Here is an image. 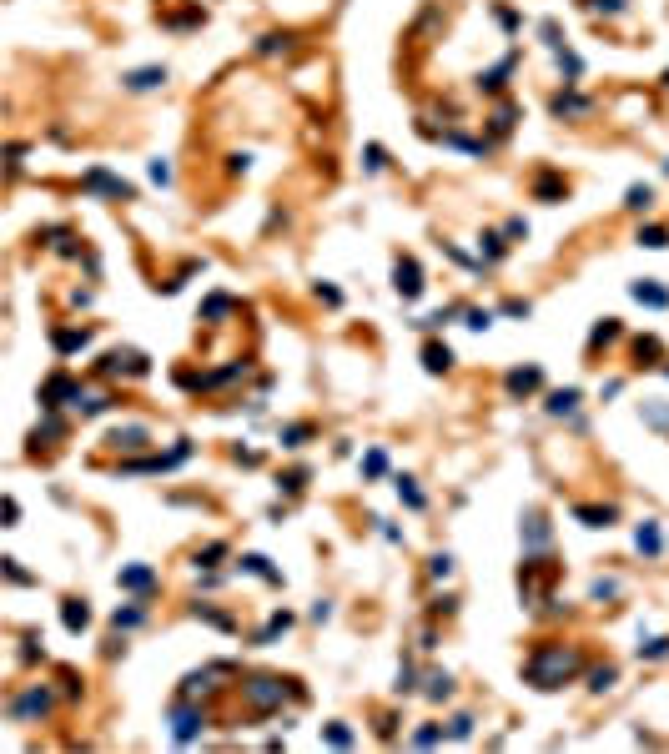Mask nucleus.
<instances>
[{"label":"nucleus","mask_w":669,"mask_h":754,"mask_svg":"<svg viewBox=\"0 0 669 754\" xmlns=\"http://www.w3.org/2000/svg\"><path fill=\"white\" fill-rule=\"evenodd\" d=\"M201 724H206V714H201V709L177 704V714H172V739H177V744H192V739L201 734Z\"/></svg>","instance_id":"0eeeda50"},{"label":"nucleus","mask_w":669,"mask_h":754,"mask_svg":"<svg viewBox=\"0 0 669 754\" xmlns=\"http://www.w3.org/2000/svg\"><path fill=\"white\" fill-rule=\"evenodd\" d=\"M478 247H483V257H488V262H498V257H504V237H498V231H488V237H483Z\"/></svg>","instance_id":"c85d7f7f"},{"label":"nucleus","mask_w":669,"mask_h":754,"mask_svg":"<svg viewBox=\"0 0 669 754\" xmlns=\"http://www.w3.org/2000/svg\"><path fill=\"white\" fill-rule=\"evenodd\" d=\"M227 312H232V297H227V292L206 297V317H227Z\"/></svg>","instance_id":"c756f323"},{"label":"nucleus","mask_w":669,"mask_h":754,"mask_svg":"<svg viewBox=\"0 0 669 754\" xmlns=\"http://www.w3.org/2000/svg\"><path fill=\"white\" fill-rule=\"evenodd\" d=\"M61 619H66V628H71V633H81V628L91 623V609H86L81 599H66V604H61Z\"/></svg>","instance_id":"4468645a"},{"label":"nucleus","mask_w":669,"mask_h":754,"mask_svg":"<svg viewBox=\"0 0 669 754\" xmlns=\"http://www.w3.org/2000/svg\"><path fill=\"white\" fill-rule=\"evenodd\" d=\"M302 483H307V473H302V468H297V473H287V478H282V488H287V493H297V488H302Z\"/></svg>","instance_id":"c03bdc74"},{"label":"nucleus","mask_w":669,"mask_h":754,"mask_svg":"<svg viewBox=\"0 0 669 754\" xmlns=\"http://www.w3.org/2000/svg\"><path fill=\"white\" fill-rule=\"evenodd\" d=\"M533 192H538V201H548V196H559L564 187H559V177H538V187H533Z\"/></svg>","instance_id":"f704fd0d"},{"label":"nucleus","mask_w":669,"mask_h":754,"mask_svg":"<svg viewBox=\"0 0 669 754\" xmlns=\"http://www.w3.org/2000/svg\"><path fill=\"white\" fill-rule=\"evenodd\" d=\"M136 623H146V609L136 604V609H116V628H136Z\"/></svg>","instance_id":"a878e982"},{"label":"nucleus","mask_w":669,"mask_h":754,"mask_svg":"<svg viewBox=\"0 0 669 754\" xmlns=\"http://www.w3.org/2000/svg\"><path fill=\"white\" fill-rule=\"evenodd\" d=\"M509 71H514V55H504V61H498L493 71H483V76H478V91H504Z\"/></svg>","instance_id":"9b49d317"},{"label":"nucleus","mask_w":669,"mask_h":754,"mask_svg":"<svg viewBox=\"0 0 669 754\" xmlns=\"http://www.w3.org/2000/svg\"><path fill=\"white\" fill-rule=\"evenodd\" d=\"M468 734H473V719L458 714V719H453V739H468Z\"/></svg>","instance_id":"37998d69"},{"label":"nucleus","mask_w":669,"mask_h":754,"mask_svg":"<svg viewBox=\"0 0 669 754\" xmlns=\"http://www.w3.org/2000/svg\"><path fill=\"white\" fill-rule=\"evenodd\" d=\"M579 408V387H564V392H548V413L559 418V413H574Z\"/></svg>","instance_id":"dca6fc26"},{"label":"nucleus","mask_w":669,"mask_h":754,"mask_svg":"<svg viewBox=\"0 0 669 754\" xmlns=\"http://www.w3.org/2000/svg\"><path fill=\"white\" fill-rule=\"evenodd\" d=\"M91 342V332L81 327V332H71V327H61V332H55V353H76V347H86Z\"/></svg>","instance_id":"a211bd4d"},{"label":"nucleus","mask_w":669,"mask_h":754,"mask_svg":"<svg viewBox=\"0 0 669 754\" xmlns=\"http://www.w3.org/2000/svg\"><path fill=\"white\" fill-rule=\"evenodd\" d=\"M574 518H584L589 528H609V523H614L619 513H614V508H574Z\"/></svg>","instance_id":"f3484780"},{"label":"nucleus","mask_w":669,"mask_h":754,"mask_svg":"<svg viewBox=\"0 0 669 754\" xmlns=\"http://www.w3.org/2000/svg\"><path fill=\"white\" fill-rule=\"evenodd\" d=\"M584 111H589V101L574 96V91H559V96H553V116H584Z\"/></svg>","instance_id":"2eb2a0df"},{"label":"nucleus","mask_w":669,"mask_h":754,"mask_svg":"<svg viewBox=\"0 0 669 754\" xmlns=\"http://www.w3.org/2000/svg\"><path fill=\"white\" fill-rule=\"evenodd\" d=\"M221 553H227V548H221V543H211V548H206V553H197V563H216V558H221Z\"/></svg>","instance_id":"de8ad7c7"},{"label":"nucleus","mask_w":669,"mask_h":754,"mask_svg":"<svg viewBox=\"0 0 669 754\" xmlns=\"http://www.w3.org/2000/svg\"><path fill=\"white\" fill-rule=\"evenodd\" d=\"M116 578H121V589H136V594H146V589L156 584V573H151V568H141V563H136V568H121Z\"/></svg>","instance_id":"f8f14e48"},{"label":"nucleus","mask_w":669,"mask_h":754,"mask_svg":"<svg viewBox=\"0 0 669 754\" xmlns=\"http://www.w3.org/2000/svg\"><path fill=\"white\" fill-rule=\"evenodd\" d=\"M363 468H367V473H382V468H387V458H382V453H367Z\"/></svg>","instance_id":"a18cd8bd"},{"label":"nucleus","mask_w":669,"mask_h":754,"mask_svg":"<svg viewBox=\"0 0 669 754\" xmlns=\"http://www.w3.org/2000/svg\"><path fill=\"white\" fill-rule=\"evenodd\" d=\"M307 433H312V428H302V423H297V428H287V433H282V448H302V443H307Z\"/></svg>","instance_id":"c9c22d12"},{"label":"nucleus","mask_w":669,"mask_h":754,"mask_svg":"<svg viewBox=\"0 0 669 754\" xmlns=\"http://www.w3.org/2000/svg\"><path fill=\"white\" fill-rule=\"evenodd\" d=\"M428 573H433V578H448V573H453V553H433Z\"/></svg>","instance_id":"7c9ffc66"},{"label":"nucleus","mask_w":669,"mask_h":754,"mask_svg":"<svg viewBox=\"0 0 669 754\" xmlns=\"http://www.w3.org/2000/svg\"><path fill=\"white\" fill-rule=\"evenodd\" d=\"M111 443H116V448H146V428H116Z\"/></svg>","instance_id":"aec40b11"},{"label":"nucleus","mask_w":669,"mask_h":754,"mask_svg":"<svg viewBox=\"0 0 669 754\" xmlns=\"http://www.w3.org/2000/svg\"><path fill=\"white\" fill-rule=\"evenodd\" d=\"M538 382H543V372H538V367H519V372H509V392H514V397L533 392Z\"/></svg>","instance_id":"ddd939ff"},{"label":"nucleus","mask_w":669,"mask_h":754,"mask_svg":"<svg viewBox=\"0 0 669 754\" xmlns=\"http://www.w3.org/2000/svg\"><path fill=\"white\" fill-rule=\"evenodd\" d=\"M639 247L664 252V247H669V231H664V226H639Z\"/></svg>","instance_id":"6ab92c4d"},{"label":"nucleus","mask_w":669,"mask_h":754,"mask_svg":"<svg viewBox=\"0 0 669 754\" xmlns=\"http://www.w3.org/2000/svg\"><path fill=\"white\" fill-rule=\"evenodd\" d=\"M509 126H514V106H498L493 111V136H509Z\"/></svg>","instance_id":"bb28decb"},{"label":"nucleus","mask_w":669,"mask_h":754,"mask_svg":"<svg viewBox=\"0 0 669 754\" xmlns=\"http://www.w3.org/2000/svg\"><path fill=\"white\" fill-rule=\"evenodd\" d=\"M463 317H468L473 332H488V327H493V312H483V307H473V312H463Z\"/></svg>","instance_id":"473e14b6"},{"label":"nucleus","mask_w":669,"mask_h":754,"mask_svg":"<svg viewBox=\"0 0 669 754\" xmlns=\"http://www.w3.org/2000/svg\"><path fill=\"white\" fill-rule=\"evenodd\" d=\"M614 679H619V669H614V664H604V669H594V674H589V689H594V694H604V689H614Z\"/></svg>","instance_id":"4be33fe9"},{"label":"nucleus","mask_w":669,"mask_h":754,"mask_svg":"<svg viewBox=\"0 0 669 754\" xmlns=\"http://www.w3.org/2000/svg\"><path fill=\"white\" fill-rule=\"evenodd\" d=\"M6 568H11V578H16V584H31V573H26V568H21L16 558H6Z\"/></svg>","instance_id":"49530a36"},{"label":"nucleus","mask_w":669,"mask_h":754,"mask_svg":"<svg viewBox=\"0 0 669 754\" xmlns=\"http://www.w3.org/2000/svg\"><path fill=\"white\" fill-rule=\"evenodd\" d=\"M101 367H106L111 377H146V372H151V362L136 353V347H121V353H111Z\"/></svg>","instance_id":"39448f33"},{"label":"nucleus","mask_w":669,"mask_h":754,"mask_svg":"<svg viewBox=\"0 0 669 754\" xmlns=\"http://www.w3.org/2000/svg\"><path fill=\"white\" fill-rule=\"evenodd\" d=\"M161 81H166V66H141V71H126V76H121L126 91H156Z\"/></svg>","instance_id":"6e6552de"},{"label":"nucleus","mask_w":669,"mask_h":754,"mask_svg":"<svg viewBox=\"0 0 669 754\" xmlns=\"http://www.w3.org/2000/svg\"><path fill=\"white\" fill-rule=\"evenodd\" d=\"M524 674H529V684H533V689H559L564 679H574V674H579V654H574V649H564V644H538V649L529 654Z\"/></svg>","instance_id":"f257e3e1"},{"label":"nucleus","mask_w":669,"mask_h":754,"mask_svg":"<svg viewBox=\"0 0 669 754\" xmlns=\"http://www.w3.org/2000/svg\"><path fill=\"white\" fill-rule=\"evenodd\" d=\"M393 287H398V297L403 302H413V297H423V267L413 262V257H398V267H393Z\"/></svg>","instance_id":"20e7f679"},{"label":"nucleus","mask_w":669,"mask_h":754,"mask_svg":"<svg viewBox=\"0 0 669 754\" xmlns=\"http://www.w3.org/2000/svg\"><path fill=\"white\" fill-rule=\"evenodd\" d=\"M649 201H654V187H629V192H624V206H629V211H649Z\"/></svg>","instance_id":"412c9836"},{"label":"nucleus","mask_w":669,"mask_h":754,"mask_svg":"<svg viewBox=\"0 0 669 754\" xmlns=\"http://www.w3.org/2000/svg\"><path fill=\"white\" fill-rule=\"evenodd\" d=\"M423 367H428V372H448V367H453V353H448L443 342H428V347H423Z\"/></svg>","instance_id":"9d476101"},{"label":"nucleus","mask_w":669,"mask_h":754,"mask_svg":"<svg viewBox=\"0 0 669 754\" xmlns=\"http://www.w3.org/2000/svg\"><path fill=\"white\" fill-rule=\"evenodd\" d=\"M287 623H292V614H272V623H267V628L257 633V644H272V639H277V633H282Z\"/></svg>","instance_id":"b1692460"},{"label":"nucleus","mask_w":669,"mask_h":754,"mask_svg":"<svg viewBox=\"0 0 669 754\" xmlns=\"http://www.w3.org/2000/svg\"><path fill=\"white\" fill-rule=\"evenodd\" d=\"M614 594H619L614 578H599V584H594V599H614Z\"/></svg>","instance_id":"ea45409f"},{"label":"nucleus","mask_w":669,"mask_h":754,"mask_svg":"<svg viewBox=\"0 0 669 754\" xmlns=\"http://www.w3.org/2000/svg\"><path fill=\"white\" fill-rule=\"evenodd\" d=\"M393 689H398V694H408V689H413V664H403V669H398V684H393Z\"/></svg>","instance_id":"79ce46f5"},{"label":"nucleus","mask_w":669,"mask_h":754,"mask_svg":"<svg viewBox=\"0 0 669 754\" xmlns=\"http://www.w3.org/2000/svg\"><path fill=\"white\" fill-rule=\"evenodd\" d=\"M81 187H86L91 196H116V201H131V196H136V192H131V187L121 182V177H111L106 166H91L86 177H81Z\"/></svg>","instance_id":"f03ea898"},{"label":"nucleus","mask_w":669,"mask_h":754,"mask_svg":"<svg viewBox=\"0 0 669 754\" xmlns=\"http://www.w3.org/2000/svg\"><path fill=\"white\" fill-rule=\"evenodd\" d=\"M664 372H669V367H664Z\"/></svg>","instance_id":"8fccbe9b"},{"label":"nucleus","mask_w":669,"mask_h":754,"mask_svg":"<svg viewBox=\"0 0 669 754\" xmlns=\"http://www.w3.org/2000/svg\"><path fill=\"white\" fill-rule=\"evenodd\" d=\"M287 694H292V689H287V679H272V674H257V679L247 684V699H252L257 709H277V704L287 699Z\"/></svg>","instance_id":"7ed1b4c3"},{"label":"nucleus","mask_w":669,"mask_h":754,"mask_svg":"<svg viewBox=\"0 0 669 754\" xmlns=\"http://www.w3.org/2000/svg\"><path fill=\"white\" fill-rule=\"evenodd\" d=\"M151 182H156V187L172 182V161H166V156H156V161H151Z\"/></svg>","instance_id":"2f4dec72"},{"label":"nucleus","mask_w":669,"mask_h":754,"mask_svg":"<svg viewBox=\"0 0 669 754\" xmlns=\"http://www.w3.org/2000/svg\"><path fill=\"white\" fill-rule=\"evenodd\" d=\"M639 659H669V639H649V644H639Z\"/></svg>","instance_id":"cd10ccee"},{"label":"nucleus","mask_w":669,"mask_h":754,"mask_svg":"<svg viewBox=\"0 0 669 754\" xmlns=\"http://www.w3.org/2000/svg\"><path fill=\"white\" fill-rule=\"evenodd\" d=\"M428 694H433V699H448V694H453V679H448V674H428Z\"/></svg>","instance_id":"393cba45"},{"label":"nucleus","mask_w":669,"mask_h":754,"mask_svg":"<svg viewBox=\"0 0 669 754\" xmlns=\"http://www.w3.org/2000/svg\"><path fill=\"white\" fill-rule=\"evenodd\" d=\"M50 709V689L45 684H31L21 699H11V719H35V714H45Z\"/></svg>","instance_id":"423d86ee"},{"label":"nucleus","mask_w":669,"mask_h":754,"mask_svg":"<svg viewBox=\"0 0 669 754\" xmlns=\"http://www.w3.org/2000/svg\"><path fill=\"white\" fill-rule=\"evenodd\" d=\"M287 40H292V35H262L257 50H267V55H272V50H287Z\"/></svg>","instance_id":"58836bf2"},{"label":"nucleus","mask_w":669,"mask_h":754,"mask_svg":"<svg viewBox=\"0 0 669 754\" xmlns=\"http://www.w3.org/2000/svg\"><path fill=\"white\" fill-rule=\"evenodd\" d=\"M664 86H669V71H664Z\"/></svg>","instance_id":"09e8293b"},{"label":"nucleus","mask_w":669,"mask_h":754,"mask_svg":"<svg viewBox=\"0 0 669 754\" xmlns=\"http://www.w3.org/2000/svg\"><path fill=\"white\" fill-rule=\"evenodd\" d=\"M398 493L408 498V508H423V493L413 488V478H398Z\"/></svg>","instance_id":"e433bc0d"},{"label":"nucleus","mask_w":669,"mask_h":754,"mask_svg":"<svg viewBox=\"0 0 669 754\" xmlns=\"http://www.w3.org/2000/svg\"><path fill=\"white\" fill-rule=\"evenodd\" d=\"M634 543H639V553H659V528H654V523H639Z\"/></svg>","instance_id":"5701e85b"},{"label":"nucleus","mask_w":669,"mask_h":754,"mask_svg":"<svg viewBox=\"0 0 669 754\" xmlns=\"http://www.w3.org/2000/svg\"><path fill=\"white\" fill-rule=\"evenodd\" d=\"M363 156H367V161H363V166H367V171H382V161H387V151H382V146H367V151H363Z\"/></svg>","instance_id":"4c0bfd02"},{"label":"nucleus","mask_w":669,"mask_h":754,"mask_svg":"<svg viewBox=\"0 0 669 754\" xmlns=\"http://www.w3.org/2000/svg\"><path fill=\"white\" fill-rule=\"evenodd\" d=\"M629 0H589V11H604V16H624Z\"/></svg>","instance_id":"72a5a7b5"},{"label":"nucleus","mask_w":669,"mask_h":754,"mask_svg":"<svg viewBox=\"0 0 669 754\" xmlns=\"http://www.w3.org/2000/svg\"><path fill=\"white\" fill-rule=\"evenodd\" d=\"M327 744H353V734L343 724H327Z\"/></svg>","instance_id":"a19ab883"},{"label":"nucleus","mask_w":669,"mask_h":754,"mask_svg":"<svg viewBox=\"0 0 669 754\" xmlns=\"http://www.w3.org/2000/svg\"><path fill=\"white\" fill-rule=\"evenodd\" d=\"M629 297H634V302H644V307H669V292H664V287H654V282H634V287H629Z\"/></svg>","instance_id":"1a4fd4ad"}]
</instances>
